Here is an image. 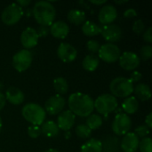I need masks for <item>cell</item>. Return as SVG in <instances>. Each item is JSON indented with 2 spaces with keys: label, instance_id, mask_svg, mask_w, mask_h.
Returning a JSON list of instances; mask_svg holds the SVG:
<instances>
[{
  "label": "cell",
  "instance_id": "obj_1",
  "mask_svg": "<svg viewBox=\"0 0 152 152\" xmlns=\"http://www.w3.org/2000/svg\"><path fill=\"white\" fill-rule=\"evenodd\" d=\"M68 105L69 110L76 116L88 117L93 114L94 110V100L88 94L77 92L69 95L68 99Z\"/></svg>",
  "mask_w": 152,
  "mask_h": 152
},
{
  "label": "cell",
  "instance_id": "obj_2",
  "mask_svg": "<svg viewBox=\"0 0 152 152\" xmlns=\"http://www.w3.org/2000/svg\"><path fill=\"white\" fill-rule=\"evenodd\" d=\"M33 15L40 26H51L55 19L56 11L49 1H38L33 6Z\"/></svg>",
  "mask_w": 152,
  "mask_h": 152
},
{
  "label": "cell",
  "instance_id": "obj_3",
  "mask_svg": "<svg viewBox=\"0 0 152 152\" xmlns=\"http://www.w3.org/2000/svg\"><path fill=\"white\" fill-rule=\"evenodd\" d=\"M22 117L33 126H39L45 120V110L37 103H27L21 110Z\"/></svg>",
  "mask_w": 152,
  "mask_h": 152
},
{
  "label": "cell",
  "instance_id": "obj_4",
  "mask_svg": "<svg viewBox=\"0 0 152 152\" xmlns=\"http://www.w3.org/2000/svg\"><path fill=\"white\" fill-rule=\"evenodd\" d=\"M110 90L113 96L119 98L129 97L134 93V84L125 77H118L110 84Z\"/></svg>",
  "mask_w": 152,
  "mask_h": 152
},
{
  "label": "cell",
  "instance_id": "obj_5",
  "mask_svg": "<svg viewBox=\"0 0 152 152\" xmlns=\"http://www.w3.org/2000/svg\"><path fill=\"white\" fill-rule=\"evenodd\" d=\"M118 101L115 96L110 94H104L94 101V107L99 114L108 115L118 109Z\"/></svg>",
  "mask_w": 152,
  "mask_h": 152
},
{
  "label": "cell",
  "instance_id": "obj_6",
  "mask_svg": "<svg viewBox=\"0 0 152 152\" xmlns=\"http://www.w3.org/2000/svg\"><path fill=\"white\" fill-rule=\"evenodd\" d=\"M22 15V8L16 3H12L4 9L1 14V20L6 25H14L21 19Z\"/></svg>",
  "mask_w": 152,
  "mask_h": 152
},
{
  "label": "cell",
  "instance_id": "obj_7",
  "mask_svg": "<svg viewBox=\"0 0 152 152\" xmlns=\"http://www.w3.org/2000/svg\"><path fill=\"white\" fill-rule=\"evenodd\" d=\"M99 57L105 62L113 63L116 62L120 55L121 52L119 47L112 43H106L102 45H101L99 51H98Z\"/></svg>",
  "mask_w": 152,
  "mask_h": 152
},
{
  "label": "cell",
  "instance_id": "obj_8",
  "mask_svg": "<svg viewBox=\"0 0 152 152\" xmlns=\"http://www.w3.org/2000/svg\"><path fill=\"white\" fill-rule=\"evenodd\" d=\"M31 62H32V54L27 49H22L17 52L13 55L12 61L13 68L19 72H23L27 70L30 67Z\"/></svg>",
  "mask_w": 152,
  "mask_h": 152
},
{
  "label": "cell",
  "instance_id": "obj_9",
  "mask_svg": "<svg viewBox=\"0 0 152 152\" xmlns=\"http://www.w3.org/2000/svg\"><path fill=\"white\" fill-rule=\"evenodd\" d=\"M132 126V121L128 115L118 113L112 122V131L117 135H125L129 133Z\"/></svg>",
  "mask_w": 152,
  "mask_h": 152
},
{
  "label": "cell",
  "instance_id": "obj_10",
  "mask_svg": "<svg viewBox=\"0 0 152 152\" xmlns=\"http://www.w3.org/2000/svg\"><path fill=\"white\" fill-rule=\"evenodd\" d=\"M66 104L65 99L59 94L51 96L45 103V110L50 115H57L62 111Z\"/></svg>",
  "mask_w": 152,
  "mask_h": 152
},
{
  "label": "cell",
  "instance_id": "obj_11",
  "mask_svg": "<svg viewBox=\"0 0 152 152\" xmlns=\"http://www.w3.org/2000/svg\"><path fill=\"white\" fill-rule=\"evenodd\" d=\"M118 61H119L120 67L127 71L134 70L135 69L139 67L140 62H141L140 57L136 53H132V52L123 53L120 55Z\"/></svg>",
  "mask_w": 152,
  "mask_h": 152
},
{
  "label": "cell",
  "instance_id": "obj_12",
  "mask_svg": "<svg viewBox=\"0 0 152 152\" xmlns=\"http://www.w3.org/2000/svg\"><path fill=\"white\" fill-rule=\"evenodd\" d=\"M101 34L103 38L109 43H115L121 39L122 37V29L117 24H109L104 25L102 28Z\"/></svg>",
  "mask_w": 152,
  "mask_h": 152
},
{
  "label": "cell",
  "instance_id": "obj_13",
  "mask_svg": "<svg viewBox=\"0 0 152 152\" xmlns=\"http://www.w3.org/2000/svg\"><path fill=\"white\" fill-rule=\"evenodd\" d=\"M57 56L63 62H71L76 60L77 56V51L73 45L68 43H61L58 46Z\"/></svg>",
  "mask_w": 152,
  "mask_h": 152
},
{
  "label": "cell",
  "instance_id": "obj_14",
  "mask_svg": "<svg viewBox=\"0 0 152 152\" xmlns=\"http://www.w3.org/2000/svg\"><path fill=\"white\" fill-rule=\"evenodd\" d=\"M118 17V11L117 8L112 4H106L103 5L99 12L98 19L99 21L103 25L112 24V22Z\"/></svg>",
  "mask_w": 152,
  "mask_h": 152
},
{
  "label": "cell",
  "instance_id": "obj_15",
  "mask_svg": "<svg viewBox=\"0 0 152 152\" xmlns=\"http://www.w3.org/2000/svg\"><path fill=\"white\" fill-rule=\"evenodd\" d=\"M38 36L37 30L33 28L28 27L25 28L20 36V43L25 49H30L35 47L38 43Z\"/></svg>",
  "mask_w": 152,
  "mask_h": 152
},
{
  "label": "cell",
  "instance_id": "obj_16",
  "mask_svg": "<svg viewBox=\"0 0 152 152\" xmlns=\"http://www.w3.org/2000/svg\"><path fill=\"white\" fill-rule=\"evenodd\" d=\"M75 120H76V116L69 110H68L60 113V115L58 116L56 124L59 129L67 132V131H69L73 127L75 124Z\"/></svg>",
  "mask_w": 152,
  "mask_h": 152
},
{
  "label": "cell",
  "instance_id": "obj_17",
  "mask_svg": "<svg viewBox=\"0 0 152 152\" xmlns=\"http://www.w3.org/2000/svg\"><path fill=\"white\" fill-rule=\"evenodd\" d=\"M139 138L134 133H127L121 141V149L124 152H135L139 147Z\"/></svg>",
  "mask_w": 152,
  "mask_h": 152
},
{
  "label": "cell",
  "instance_id": "obj_18",
  "mask_svg": "<svg viewBox=\"0 0 152 152\" xmlns=\"http://www.w3.org/2000/svg\"><path fill=\"white\" fill-rule=\"evenodd\" d=\"M50 33L56 38L59 39H64L67 37L69 32V27L67 24V22L63 20H58L55 22H53V24L50 26Z\"/></svg>",
  "mask_w": 152,
  "mask_h": 152
},
{
  "label": "cell",
  "instance_id": "obj_19",
  "mask_svg": "<svg viewBox=\"0 0 152 152\" xmlns=\"http://www.w3.org/2000/svg\"><path fill=\"white\" fill-rule=\"evenodd\" d=\"M5 100L13 105H20L24 102V94L17 87H9L5 92Z\"/></svg>",
  "mask_w": 152,
  "mask_h": 152
},
{
  "label": "cell",
  "instance_id": "obj_20",
  "mask_svg": "<svg viewBox=\"0 0 152 152\" xmlns=\"http://www.w3.org/2000/svg\"><path fill=\"white\" fill-rule=\"evenodd\" d=\"M134 93L135 94V98L142 102H145L151 99V91L148 85L146 84H138L134 87Z\"/></svg>",
  "mask_w": 152,
  "mask_h": 152
},
{
  "label": "cell",
  "instance_id": "obj_21",
  "mask_svg": "<svg viewBox=\"0 0 152 152\" xmlns=\"http://www.w3.org/2000/svg\"><path fill=\"white\" fill-rule=\"evenodd\" d=\"M40 129H41V134H43L45 136L49 137V138L57 136L59 134V130H60L57 124L53 122V120H48V121L44 122Z\"/></svg>",
  "mask_w": 152,
  "mask_h": 152
},
{
  "label": "cell",
  "instance_id": "obj_22",
  "mask_svg": "<svg viewBox=\"0 0 152 152\" xmlns=\"http://www.w3.org/2000/svg\"><path fill=\"white\" fill-rule=\"evenodd\" d=\"M122 109L126 115L134 114L139 109V102L134 96L126 97L122 103Z\"/></svg>",
  "mask_w": 152,
  "mask_h": 152
},
{
  "label": "cell",
  "instance_id": "obj_23",
  "mask_svg": "<svg viewBox=\"0 0 152 152\" xmlns=\"http://www.w3.org/2000/svg\"><path fill=\"white\" fill-rule=\"evenodd\" d=\"M68 20L69 22L75 24V25H81L86 21V12L78 10V9H72L68 12Z\"/></svg>",
  "mask_w": 152,
  "mask_h": 152
},
{
  "label": "cell",
  "instance_id": "obj_24",
  "mask_svg": "<svg viewBox=\"0 0 152 152\" xmlns=\"http://www.w3.org/2000/svg\"><path fill=\"white\" fill-rule=\"evenodd\" d=\"M102 142L95 138H92L81 146V152H102Z\"/></svg>",
  "mask_w": 152,
  "mask_h": 152
},
{
  "label": "cell",
  "instance_id": "obj_25",
  "mask_svg": "<svg viewBox=\"0 0 152 152\" xmlns=\"http://www.w3.org/2000/svg\"><path fill=\"white\" fill-rule=\"evenodd\" d=\"M99 63L100 61L98 56H96L95 54H88L84 58L82 61V66L86 71L93 72L98 68Z\"/></svg>",
  "mask_w": 152,
  "mask_h": 152
},
{
  "label": "cell",
  "instance_id": "obj_26",
  "mask_svg": "<svg viewBox=\"0 0 152 152\" xmlns=\"http://www.w3.org/2000/svg\"><path fill=\"white\" fill-rule=\"evenodd\" d=\"M82 31L87 37H94L101 34L102 27L91 20H86L82 25Z\"/></svg>",
  "mask_w": 152,
  "mask_h": 152
},
{
  "label": "cell",
  "instance_id": "obj_27",
  "mask_svg": "<svg viewBox=\"0 0 152 152\" xmlns=\"http://www.w3.org/2000/svg\"><path fill=\"white\" fill-rule=\"evenodd\" d=\"M53 88L56 91L57 94L62 95L67 94L69 90V84L64 77H56L53 80Z\"/></svg>",
  "mask_w": 152,
  "mask_h": 152
},
{
  "label": "cell",
  "instance_id": "obj_28",
  "mask_svg": "<svg viewBox=\"0 0 152 152\" xmlns=\"http://www.w3.org/2000/svg\"><path fill=\"white\" fill-rule=\"evenodd\" d=\"M102 118L99 114H91L87 117L86 125L90 130H96L102 126Z\"/></svg>",
  "mask_w": 152,
  "mask_h": 152
},
{
  "label": "cell",
  "instance_id": "obj_29",
  "mask_svg": "<svg viewBox=\"0 0 152 152\" xmlns=\"http://www.w3.org/2000/svg\"><path fill=\"white\" fill-rule=\"evenodd\" d=\"M75 133L77 134V137L81 138V139H87L91 136L92 134V130H90L86 125H78L76 129H75Z\"/></svg>",
  "mask_w": 152,
  "mask_h": 152
},
{
  "label": "cell",
  "instance_id": "obj_30",
  "mask_svg": "<svg viewBox=\"0 0 152 152\" xmlns=\"http://www.w3.org/2000/svg\"><path fill=\"white\" fill-rule=\"evenodd\" d=\"M141 152H152V140L150 137L142 138L139 142V147Z\"/></svg>",
  "mask_w": 152,
  "mask_h": 152
},
{
  "label": "cell",
  "instance_id": "obj_31",
  "mask_svg": "<svg viewBox=\"0 0 152 152\" xmlns=\"http://www.w3.org/2000/svg\"><path fill=\"white\" fill-rule=\"evenodd\" d=\"M140 56L143 61H148L152 56V47L151 45H143L140 50Z\"/></svg>",
  "mask_w": 152,
  "mask_h": 152
},
{
  "label": "cell",
  "instance_id": "obj_32",
  "mask_svg": "<svg viewBox=\"0 0 152 152\" xmlns=\"http://www.w3.org/2000/svg\"><path fill=\"white\" fill-rule=\"evenodd\" d=\"M134 134L138 138H145L150 134V129L145 125H142V126H139L135 128Z\"/></svg>",
  "mask_w": 152,
  "mask_h": 152
},
{
  "label": "cell",
  "instance_id": "obj_33",
  "mask_svg": "<svg viewBox=\"0 0 152 152\" xmlns=\"http://www.w3.org/2000/svg\"><path fill=\"white\" fill-rule=\"evenodd\" d=\"M132 28H133V31H134V33H136V34L139 35V34H142V33L144 31L145 24H144V22H143L141 19H138V20H136L134 22Z\"/></svg>",
  "mask_w": 152,
  "mask_h": 152
},
{
  "label": "cell",
  "instance_id": "obj_34",
  "mask_svg": "<svg viewBox=\"0 0 152 152\" xmlns=\"http://www.w3.org/2000/svg\"><path fill=\"white\" fill-rule=\"evenodd\" d=\"M86 47H87L88 51H90L91 53H98V51H99V49L101 47V45H100V43L98 41L94 40V39H91V40L87 41Z\"/></svg>",
  "mask_w": 152,
  "mask_h": 152
},
{
  "label": "cell",
  "instance_id": "obj_35",
  "mask_svg": "<svg viewBox=\"0 0 152 152\" xmlns=\"http://www.w3.org/2000/svg\"><path fill=\"white\" fill-rule=\"evenodd\" d=\"M28 134L30 138L36 139L37 138L40 134H41V129L39 126H33L31 125L30 126H28Z\"/></svg>",
  "mask_w": 152,
  "mask_h": 152
},
{
  "label": "cell",
  "instance_id": "obj_36",
  "mask_svg": "<svg viewBox=\"0 0 152 152\" xmlns=\"http://www.w3.org/2000/svg\"><path fill=\"white\" fill-rule=\"evenodd\" d=\"M38 37H45L50 33V28L47 26H39L37 30Z\"/></svg>",
  "mask_w": 152,
  "mask_h": 152
},
{
  "label": "cell",
  "instance_id": "obj_37",
  "mask_svg": "<svg viewBox=\"0 0 152 152\" xmlns=\"http://www.w3.org/2000/svg\"><path fill=\"white\" fill-rule=\"evenodd\" d=\"M142 73H141V72H139V71L134 70V71H133V72L131 73L129 80L134 84V83H137V82H139V81L142 79Z\"/></svg>",
  "mask_w": 152,
  "mask_h": 152
},
{
  "label": "cell",
  "instance_id": "obj_38",
  "mask_svg": "<svg viewBox=\"0 0 152 152\" xmlns=\"http://www.w3.org/2000/svg\"><path fill=\"white\" fill-rule=\"evenodd\" d=\"M142 38L144 41H146L147 43H151L152 42V28L150 27L147 28V30H145V32L143 33Z\"/></svg>",
  "mask_w": 152,
  "mask_h": 152
},
{
  "label": "cell",
  "instance_id": "obj_39",
  "mask_svg": "<svg viewBox=\"0 0 152 152\" xmlns=\"http://www.w3.org/2000/svg\"><path fill=\"white\" fill-rule=\"evenodd\" d=\"M124 17H126V18H129V19H131V18H134V17H136L137 16V12H136V10L135 9H134V8H128V9H126L125 12H124Z\"/></svg>",
  "mask_w": 152,
  "mask_h": 152
},
{
  "label": "cell",
  "instance_id": "obj_40",
  "mask_svg": "<svg viewBox=\"0 0 152 152\" xmlns=\"http://www.w3.org/2000/svg\"><path fill=\"white\" fill-rule=\"evenodd\" d=\"M145 126L151 129L152 127V113H149V115L145 118Z\"/></svg>",
  "mask_w": 152,
  "mask_h": 152
},
{
  "label": "cell",
  "instance_id": "obj_41",
  "mask_svg": "<svg viewBox=\"0 0 152 152\" xmlns=\"http://www.w3.org/2000/svg\"><path fill=\"white\" fill-rule=\"evenodd\" d=\"M5 97H4V94H3V93L0 92V110H2L5 105Z\"/></svg>",
  "mask_w": 152,
  "mask_h": 152
},
{
  "label": "cell",
  "instance_id": "obj_42",
  "mask_svg": "<svg viewBox=\"0 0 152 152\" xmlns=\"http://www.w3.org/2000/svg\"><path fill=\"white\" fill-rule=\"evenodd\" d=\"M16 4H17L18 5H20V6L22 8L23 6H24V7H25V6H28V5L30 4V1H29V0H19V1L16 2Z\"/></svg>",
  "mask_w": 152,
  "mask_h": 152
},
{
  "label": "cell",
  "instance_id": "obj_43",
  "mask_svg": "<svg viewBox=\"0 0 152 152\" xmlns=\"http://www.w3.org/2000/svg\"><path fill=\"white\" fill-rule=\"evenodd\" d=\"M106 0H101V1H94V0H91L90 1V3L91 4H95V5H102V4H106Z\"/></svg>",
  "mask_w": 152,
  "mask_h": 152
},
{
  "label": "cell",
  "instance_id": "obj_44",
  "mask_svg": "<svg viewBox=\"0 0 152 152\" xmlns=\"http://www.w3.org/2000/svg\"><path fill=\"white\" fill-rule=\"evenodd\" d=\"M115 3H116L117 4H126V3H128V1H127V0H122V1H118V0H115Z\"/></svg>",
  "mask_w": 152,
  "mask_h": 152
},
{
  "label": "cell",
  "instance_id": "obj_45",
  "mask_svg": "<svg viewBox=\"0 0 152 152\" xmlns=\"http://www.w3.org/2000/svg\"><path fill=\"white\" fill-rule=\"evenodd\" d=\"M70 136H71V133H70L69 131H67V132L65 133V138H66V139H69Z\"/></svg>",
  "mask_w": 152,
  "mask_h": 152
},
{
  "label": "cell",
  "instance_id": "obj_46",
  "mask_svg": "<svg viewBox=\"0 0 152 152\" xmlns=\"http://www.w3.org/2000/svg\"><path fill=\"white\" fill-rule=\"evenodd\" d=\"M45 152H60L59 151H57V150H55V149H49V150H47Z\"/></svg>",
  "mask_w": 152,
  "mask_h": 152
},
{
  "label": "cell",
  "instance_id": "obj_47",
  "mask_svg": "<svg viewBox=\"0 0 152 152\" xmlns=\"http://www.w3.org/2000/svg\"><path fill=\"white\" fill-rule=\"evenodd\" d=\"M4 87V85H3V83L2 82H0V92H1V90H2V88Z\"/></svg>",
  "mask_w": 152,
  "mask_h": 152
},
{
  "label": "cell",
  "instance_id": "obj_48",
  "mask_svg": "<svg viewBox=\"0 0 152 152\" xmlns=\"http://www.w3.org/2000/svg\"><path fill=\"white\" fill-rule=\"evenodd\" d=\"M2 124H3V123H2V118H1V117H0V128L2 127Z\"/></svg>",
  "mask_w": 152,
  "mask_h": 152
}]
</instances>
